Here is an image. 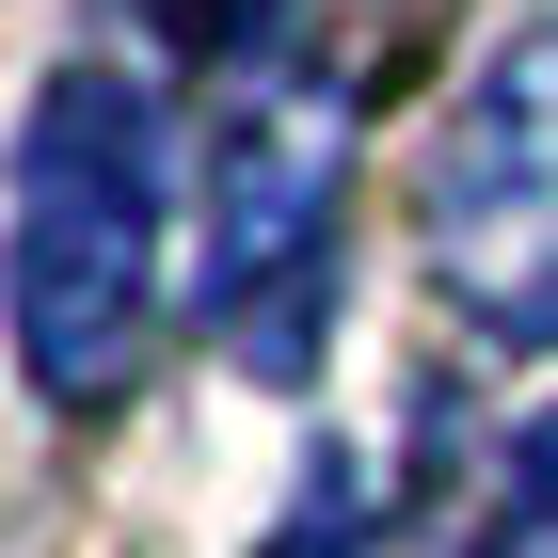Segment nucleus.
<instances>
[{
    "label": "nucleus",
    "instance_id": "f257e3e1",
    "mask_svg": "<svg viewBox=\"0 0 558 558\" xmlns=\"http://www.w3.org/2000/svg\"><path fill=\"white\" fill-rule=\"evenodd\" d=\"M144 319H160V129L129 81L64 64L16 129V351L64 415H96L144 367Z\"/></svg>",
    "mask_w": 558,
    "mask_h": 558
},
{
    "label": "nucleus",
    "instance_id": "f03ea898",
    "mask_svg": "<svg viewBox=\"0 0 558 558\" xmlns=\"http://www.w3.org/2000/svg\"><path fill=\"white\" fill-rule=\"evenodd\" d=\"M430 271L478 336H558V16H526L430 160Z\"/></svg>",
    "mask_w": 558,
    "mask_h": 558
},
{
    "label": "nucleus",
    "instance_id": "7ed1b4c3",
    "mask_svg": "<svg viewBox=\"0 0 558 558\" xmlns=\"http://www.w3.org/2000/svg\"><path fill=\"white\" fill-rule=\"evenodd\" d=\"M336 175H351L336 81H271V96L223 112V144H208V256H192V303H208L223 336H256V303H288L319 271Z\"/></svg>",
    "mask_w": 558,
    "mask_h": 558
},
{
    "label": "nucleus",
    "instance_id": "20e7f679",
    "mask_svg": "<svg viewBox=\"0 0 558 558\" xmlns=\"http://www.w3.org/2000/svg\"><path fill=\"white\" fill-rule=\"evenodd\" d=\"M367 543V463L351 447H319L303 463V495H288V526H271V558H351Z\"/></svg>",
    "mask_w": 558,
    "mask_h": 558
},
{
    "label": "nucleus",
    "instance_id": "39448f33",
    "mask_svg": "<svg viewBox=\"0 0 558 558\" xmlns=\"http://www.w3.org/2000/svg\"><path fill=\"white\" fill-rule=\"evenodd\" d=\"M240 16H256V0H144L160 48H240Z\"/></svg>",
    "mask_w": 558,
    "mask_h": 558
}]
</instances>
